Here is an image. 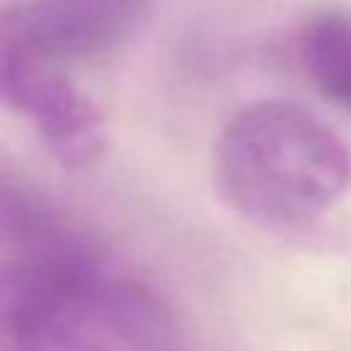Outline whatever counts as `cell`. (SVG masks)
I'll list each match as a JSON object with an SVG mask.
<instances>
[{
  "instance_id": "277c9868",
  "label": "cell",
  "mask_w": 351,
  "mask_h": 351,
  "mask_svg": "<svg viewBox=\"0 0 351 351\" xmlns=\"http://www.w3.org/2000/svg\"><path fill=\"white\" fill-rule=\"evenodd\" d=\"M151 0H14L0 3L11 30L41 58L69 69L121 47Z\"/></svg>"
},
{
  "instance_id": "3957f363",
  "label": "cell",
  "mask_w": 351,
  "mask_h": 351,
  "mask_svg": "<svg viewBox=\"0 0 351 351\" xmlns=\"http://www.w3.org/2000/svg\"><path fill=\"white\" fill-rule=\"evenodd\" d=\"M0 104L22 115L49 156L71 170L90 167L104 154L107 126L99 107L71 80L69 69L36 55L0 8Z\"/></svg>"
},
{
  "instance_id": "6da1fadb",
  "label": "cell",
  "mask_w": 351,
  "mask_h": 351,
  "mask_svg": "<svg viewBox=\"0 0 351 351\" xmlns=\"http://www.w3.org/2000/svg\"><path fill=\"white\" fill-rule=\"evenodd\" d=\"M167 304L49 211L0 258V351H178Z\"/></svg>"
},
{
  "instance_id": "5b68a950",
  "label": "cell",
  "mask_w": 351,
  "mask_h": 351,
  "mask_svg": "<svg viewBox=\"0 0 351 351\" xmlns=\"http://www.w3.org/2000/svg\"><path fill=\"white\" fill-rule=\"evenodd\" d=\"M299 55L313 85L351 115V8L318 11L302 30Z\"/></svg>"
},
{
  "instance_id": "7a4b0ae2",
  "label": "cell",
  "mask_w": 351,
  "mask_h": 351,
  "mask_svg": "<svg viewBox=\"0 0 351 351\" xmlns=\"http://www.w3.org/2000/svg\"><path fill=\"white\" fill-rule=\"evenodd\" d=\"M214 181L247 222L293 233L318 222L346 195L351 154L304 107L263 99L241 107L219 132Z\"/></svg>"
}]
</instances>
